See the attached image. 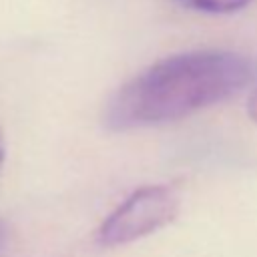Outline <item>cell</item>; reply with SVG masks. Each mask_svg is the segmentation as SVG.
I'll return each mask as SVG.
<instances>
[{
  "mask_svg": "<svg viewBox=\"0 0 257 257\" xmlns=\"http://www.w3.org/2000/svg\"><path fill=\"white\" fill-rule=\"evenodd\" d=\"M179 211V193L169 185H149L135 191L116 207L98 229L102 247H116L137 241L165 227Z\"/></svg>",
  "mask_w": 257,
  "mask_h": 257,
  "instance_id": "2",
  "label": "cell"
},
{
  "mask_svg": "<svg viewBox=\"0 0 257 257\" xmlns=\"http://www.w3.org/2000/svg\"><path fill=\"white\" fill-rule=\"evenodd\" d=\"M2 239H4V227H2V223H0V247H2Z\"/></svg>",
  "mask_w": 257,
  "mask_h": 257,
  "instance_id": "6",
  "label": "cell"
},
{
  "mask_svg": "<svg viewBox=\"0 0 257 257\" xmlns=\"http://www.w3.org/2000/svg\"><path fill=\"white\" fill-rule=\"evenodd\" d=\"M249 116L257 122V88L253 90V94H251V100H249Z\"/></svg>",
  "mask_w": 257,
  "mask_h": 257,
  "instance_id": "4",
  "label": "cell"
},
{
  "mask_svg": "<svg viewBox=\"0 0 257 257\" xmlns=\"http://www.w3.org/2000/svg\"><path fill=\"white\" fill-rule=\"evenodd\" d=\"M251 74L253 64L233 52L169 56L137 74L110 98L104 122L124 131L177 120L239 92Z\"/></svg>",
  "mask_w": 257,
  "mask_h": 257,
  "instance_id": "1",
  "label": "cell"
},
{
  "mask_svg": "<svg viewBox=\"0 0 257 257\" xmlns=\"http://www.w3.org/2000/svg\"><path fill=\"white\" fill-rule=\"evenodd\" d=\"M2 159H4V145H2V139H0V165H2Z\"/></svg>",
  "mask_w": 257,
  "mask_h": 257,
  "instance_id": "5",
  "label": "cell"
},
{
  "mask_svg": "<svg viewBox=\"0 0 257 257\" xmlns=\"http://www.w3.org/2000/svg\"><path fill=\"white\" fill-rule=\"evenodd\" d=\"M181 6H187L191 10L209 12V14H227L245 8L253 0H177Z\"/></svg>",
  "mask_w": 257,
  "mask_h": 257,
  "instance_id": "3",
  "label": "cell"
}]
</instances>
